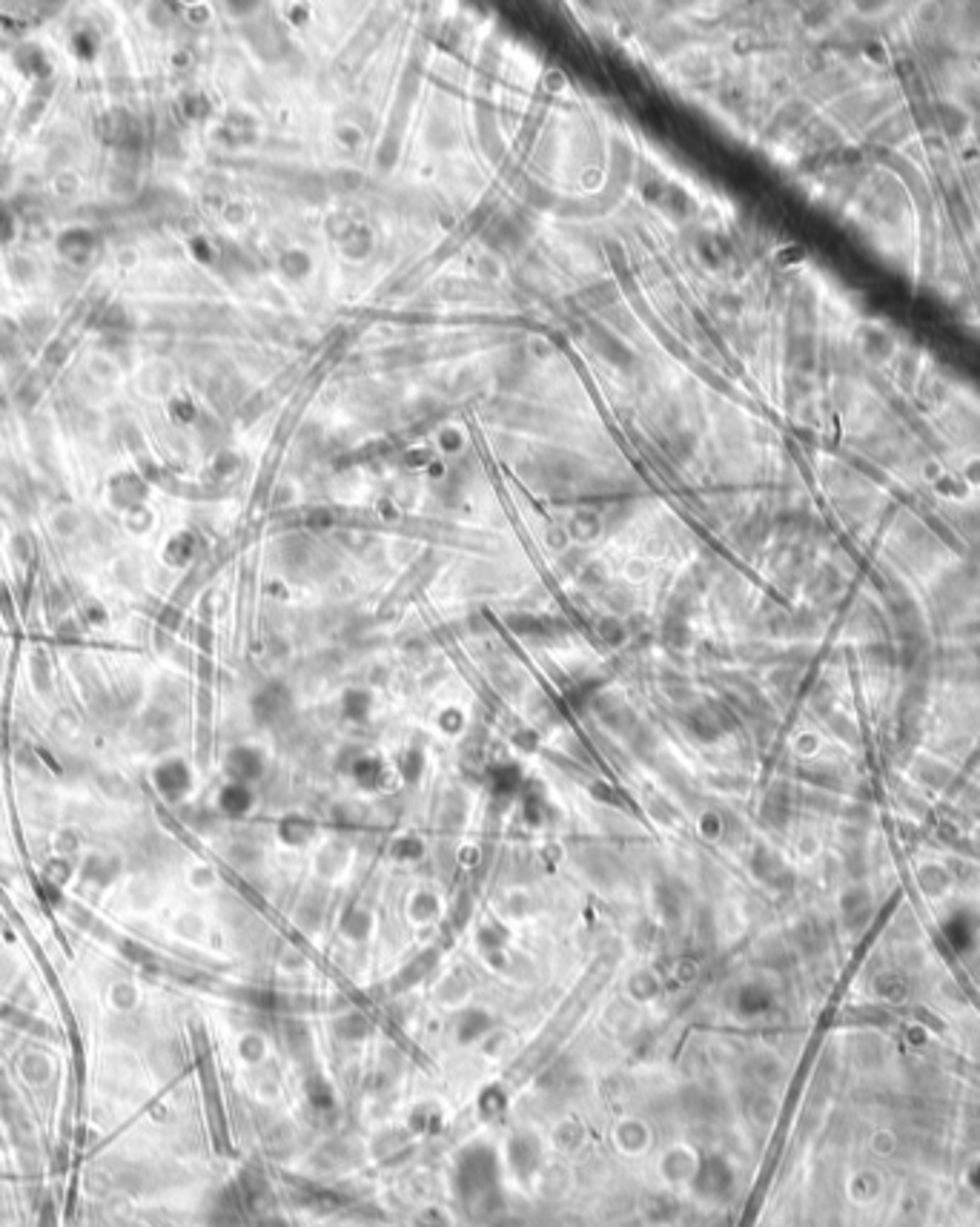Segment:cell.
I'll list each match as a JSON object with an SVG mask.
<instances>
[{
	"label": "cell",
	"instance_id": "1",
	"mask_svg": "<svg viewBox=\"0 0 980 1227\" xmlns=\"http://www.w3.org/2000/svg\"><path fill=\"white\" fill-rule=\"evenodd\" d=\"M700 1170V1156L697 1150H691L688 1144H671L665 1147L657 1159V1173L668 1187H685L697 1179Z\"/></svg>",
	"mask_w": 980,
	"mask_h": 1227
},
{
	"label": "cell",
	"instance_id": "2",
	"mask_svg": "<svg viewBox=\"0 0 980 1227\" xmlns=\"http://www.w3.org/2000/svg\"><path fill=\"white\" fill-rule=\"evenodd\" d=\"M651 1139H654L651 1127L642 1119H634V1116H631V1119H622L617 1127H614V1144H617L619 1153L628 1156V1159L645 1156L648 1147H651Z\"/></svg>",
	"mask_w": 980,
	"mask_h": 1227
}]
</instances>
